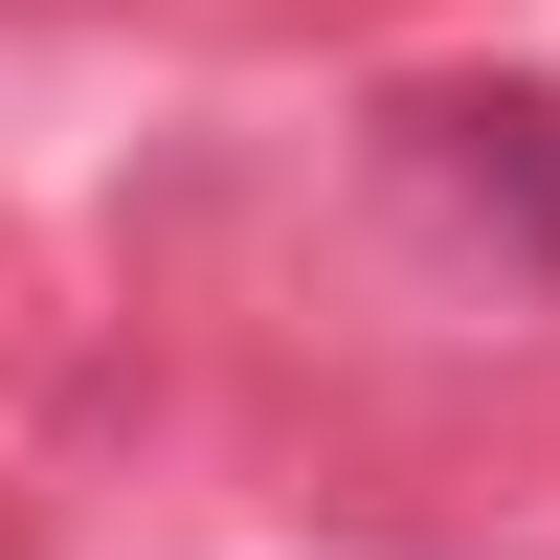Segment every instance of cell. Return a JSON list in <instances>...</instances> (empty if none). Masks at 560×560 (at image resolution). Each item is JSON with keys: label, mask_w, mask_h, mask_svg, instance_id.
I'll list each match as a JSON object with an SVG mask.
<instances>
[]
</instances>
